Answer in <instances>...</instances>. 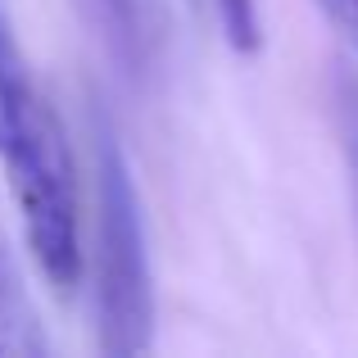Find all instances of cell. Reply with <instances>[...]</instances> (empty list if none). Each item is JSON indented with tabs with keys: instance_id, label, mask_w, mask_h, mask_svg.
<instances>
[{
	"instance_id": "obj_1",
	"label": "cell",
	"mask_w": 358,
	"mask_h": 358,
	"mask_svg": "<svg viewBox=\"0 0 358 358\" xmlns=\"http://www.w3.org/2000/svg\"><path fill=\"white\" fill-rule=\"evenodd\" d=\"M0 168L23 213L27 250L41 277L50 281V290L73 295L87 268L78 173H73L64 122L50 96L36 87L5 0H0Z\"/></svg>"
},
{
	"instance_id": "obj_2",
	"label": "cell",
	"mask_w": 358,
	"mask_h": 358,
	"mask_svg": "<svg viewBox=\"0 0 358 358\" xmlns=\"http://www.w3.org/2000/svg\"><path fill=\"white\" fill-rule=\"evenodd\" d=\"M91 127V295H96V345L114 358L145 354L155 345V268L141 218V195L122 141L100 105L87 114Z\"/></svg>"
},
{
	"instance_id": "obj_3",
	"label": "cell",
	"mask_w": 358,
	"mask_h": 358,
	"mask_svg": "<svg viewBox=\"0 0 358 358\" xmlns=\"http://www.w3.org/2000/svg\"><path fill=\"white\" fill-rule=\"evenodd\" d=\"M45 327L36 317L32 299H27L23 272H18L14 254H9L5 236H0V358L5 354H45Z\"/></svg>"
},
{
	"instance_id": "obj_4",
	"label": "cell",
	"mask_w": 358,
	"mask_h": 358,
	"mask_svg": "<svg viewBox=\"0 0 358 358\" xmlns=\"http://www.w3.org/2000/svg\"><path fill=\"white\" fill-rule=\"evenodd\" d=\"M91 18H96L100 36H105L109 55L127 73L145 64V18H141V0H87Z\"/></svg>"
},
{
	"instance_id": "obj_5",
	"label": "cell",
	"mask_w": 358,
	"mask_h": 358,
	"mask_svg": "<svg viewBox=\"0 0 358 358\" xmlns=\"http://www.w3.org/2000/svg\"><path fill=\"white\" fill-rule=\"evenodd\" d=\"M336 131H341L345 173H350V191L358 204V78L350 69L336 73Z\"/></svg>"
},
{
	"instance_id": "obj_6",
	"label": "cell",
	"mask_w": 358,
	"mask_h": 358,
	"mask_svg": "<svg viewBox=\"0 0 358 358\" xmlns=\"http://www.w3.org/2000/svg\"><path fill=\"white\" fill-rule=\"evenodd\" d=\"M218 18H222V36L236 55H254L263 45L259 0H218Z\"/></svg>"
},
{
	"instance_id": "obj_7",
	"label": "cell",
	"mask_w": 358,
	"mask_h": 358,
	"mask_svg": "<svg viewBox=\"0 0 358 358\" xmlns=\"http://www.w3.org/2000/svg\"><path fill=\"white\" fill-rule=\"evenodd\" d=\"M313 5L327 14L331 32L341 36L350 50H358V0H313Z\"/></svg>"
}]
</instances>
